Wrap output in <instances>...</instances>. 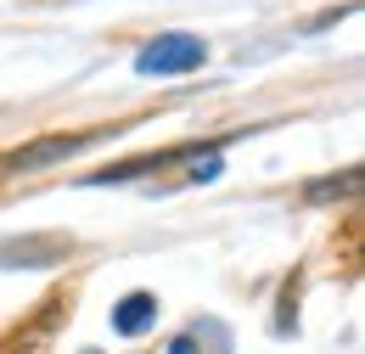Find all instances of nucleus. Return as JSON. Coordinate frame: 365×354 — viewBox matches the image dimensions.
<instances>
[{"mask_svg": "<svg viewBox=\"0 0 365 354\" xmlns=\"http://www.w3.org/2000/svg\"><path fill=\"white\" fill-rule=\"evenodd\" d=\"M107 135H118V130H68V135H46V141H29V146H11V152H0V175H34V169H51V163L85 152V146H96V141H107Z\"/></svg>", "mask_w": 365, "mask_h": 354, "instance_id": "obj_1", "label": "nucleus"}, {"mask_svg": "<svg viewBox=\"0 0 365 354\" xmlns=\"http://www.w3.org/2000/svg\"><path fill=\"white\" fill-rule=\"evenodd\" d=\"M62 253H73V242L68 236H40V242H0V265H23V270H46L56 265Z\"/></svg>", "mask_w": 365, "mask_h": 354, "instance_id": "obj_2", "label": "nucleus"}, {"mask_svg": "<svg viewBox=\"0 0 365 354\" xmlns=\"http://www.w3.org/2000/svg\"><path fill=\"white\" fill-rule=\"evenodd\" d=\"M175 158H185V152H146V158H130V163L96 169L85 186H118V180H130V175H152V169H163V163H175Z\"/></svg>", "mask_w": 365, "mask_h": 354, "instance_id": "obj_3", "label": "nucleus"}, {"mask_svg": "<svg viewBox=\"0 0 365 354\" xmlns=\"http://www.w3.org/2000/svg\"><path fill=\"white\" fill-rule=\"evenodd\" d=\"M146 320H152V298H146V293H130V298L118 304V320H113V326H118V332H140Z\"/></svg>", "mask_w": 365, "mask_h": 354, "instance_id": "obj_4", "label": "nucleus"}, {"mask_svg": "<svg viewBox=\"0 0 365 354\" xmlns=\"http://www.w3.org/2000/svg\"><path fill=\"white\" fill-rule=\"evenodd\" d=\"M175 354H197V349H191V343H175Z\"/></svg>", "mask_w": 365, "mask_h": 354, "instance_id": "obj_5", "label": "nucleus"}]
</instances>
